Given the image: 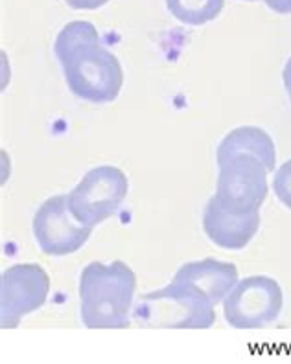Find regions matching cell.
Here are the masks:
<instances>
[{
	"mask_svg": "<svg viewBox=\"0 0 291 364\" xmlns=\"http://www.w3.org/2000/svg\"><path fill=\"white\" fill-rule=\"evenodd\" d=\"M54 53L67 87L76 98L89 103H111L124 85V70L115 53L100 39L95 24L72 21L65 24L54 43Z\"/></svg>",
	"mask_w": 291,
	"mask_h": 364,
	"instance_id": "cell-1",
	"label": "cell"
},
{
	"mask_svg": "<svg viewBox=\"0 0 291 364\" xmlns=\"http://www.w3.org/2000/svg\"><path fill=\"white\" fill-rule=\"evenodd\" d=\"M134 291L137 276L124 262L89 263L80 276L81 322L89 329L129 328Z\"/></svg>",
	"mask_w": 291,
	"mask_h": 364,
	"instance_id": "cell-2",
	"label": "cell"
},
{
	"mask_svg": "<svg viewBox=\"0 0 291 364\" xmlns=\"http://www.w3.org/2000/svg\"><path fill=\"white\" fill-rule=\"evenodd\" d=\"M214 307L211 298L192 284L171 280L166 287L140 296L133 318L144 328L208 329L216 322Z\"/></svg>",
	"mask_w": 291,
	"mask_h": 364,
	"instance_id": "cell-3",
	"label": "cell"
},
{
	"mask_svg": "<svg viewBox=\"0 0 291 364\" xmlns=\"http://www.w3.org/2000/svg\"><path fill=\"white\" fill-rule=\"evenodd\" d=\"M129 191L126 173L117 166H98L87 171L74 190L67 193L74 218L95 228L120 210Z\"/></svg>",
	"mask_w": 291,
	"mask_h": 364,
	"instance_id": "cell-4",
	"label": "cell"
},
{
	"mask_svg": "<svg viewBox=\"0 0 291 364\" xmlns=\"http://www.w3.org/2000/svg\"><path fill=\"white\" fill-rule=\"evenodd\" d=\"M223 315L234 329H264L280 316L284 306L282 287L269 276H249L238 282L225 296Z\"/></svg>",
	"mask_w": 291,
	"mask_h": 364,
	"instance_id": "cell-5",
	"label": "cell"
},
{
	"mask_svg": "<svg viewBox=\"0 0 291 364\" xmlns=\"http://www.w3.org/2000/svg\"><path fill=\"white\" fill-rule=\"evenodd\" d=\"M218 162L216 193L221 206L234 213L260 212L268 197V168L253 155H231Z\"/></svg>",
	"mask_w": 291,
	"mask_h": 364,
	"instance_id": "cell-6",
	"label": "cell"
},
{
	"mask_svg": "<svg viewBox=\"0 0 291 364\" xmlns=\"http://www.w3.org/2000/svg\"><path fill=\"white\" fill-rule=\"evenodd\" d=\"M50 278L36 263H17L0 276V326L18 328L21 320L46 304Z\"/></svg>",
	"mask_w": 291,
	"mask_h": 364,
	"instance_id": "cell-7",
	"label": "cell"
},
{
	"mask_svg": "<svg viewBox=\"0 0 291 364\" xmlns=\"http://www.w3.org/2000/svg\"><path fill=\"white\" fill-rule=\"evenodd\" d=\"M92 227L74 218L67 196L46 199L33 218V237L39 249L48 256H68L89 241Z\"/></svg>",
	"mask_w": 291,
	"mask_h": 364,
	"instance_id": "cell-8",
	"label": "cell"
},
{
	"mask_svg": "<svg viewBox=\"0 0 291 364\" xmlns=\"http://www.w3.org/2000/svg\"><path fill=\"white\" fill-rule=\"evenodd\" d=\"M260 228V212L234 213L223 208L218 197L208 199L203 212V230L206 237L223 250H242Z\"/></svg>",
	"mask_w": 291,
	"mask_h": 364,
	"instance_id": "cell-9",
	"label": "cell"
},
{
	"mask_svg": "<svg viewBox=\"0 0 291 364\" xmlns=\"http://www.w3.org/2000/svg\"><path fill=\"white\" fill-rule=\"evenodd\" d=\"M174 280L192 284L211 298L214 306H218L238 284V269L233 263L205 258L199 262L184 263L179 271L175 272Z\"/></svg>",
	"mask_w": 291,
	"mask_h": 364,
	"instance_id": "cell-10",
	"label": "cell"
},
{
	"mask_svg": "<svg viewBox=\"0 0 291 364\" xmlns=\"http://www.w3.org/2000/svg\"><path fill=\"white\" fill-rule=\"evenodd\" d=\"M231 155H253L264 162L269 173H275L277 164V147L273 138L269 136L264 129L255 125H243L236 127L223 136L218 146L216 160L227 159Z\"/></svg>",
	"mask_w": 291,
	"mask_h": 364,
	"instance_id": "cell-11",
	"label": "cell"
},
{
	"mask_svg": "<svg viewBox=\"0 0 291 364\" xmlns=\"http://www.w3.org/2000/svg\"><path fill=\"white\" fill-rule=\"evenodd\" d=\"M166 8L179 23L203 26L220 17L225 0H164Z\"/></svg>",
	"mask_w": 291,
	"mask_h": 364,
	"instance_id": "cell-12",
	"label": "cell"
},
{
	"mask_svg": "<svg viewBox=\"0 0 291 364\" xmlns=\"http://www.w3.org/2000/svg\"><path fill=\"white\" fill-rule=\"evenodd\" d=\"M273 191L277 199L282 203L286 208L291 210V160L284 162L280 168L275 171L273 177Z\"/></svg>",
	"mask_w": 291,
	"mask_h": 364,
	"instance_id": "cell-13",
	"label": "cell"
},
{
	"mask_svg": "<svg viewBox=\"0 0 291 364\" xmlns=\"http://www.w3.org/2000/svg\"><path fill=\"white\" fill-rule=\"evenodd\" d=\"M72 9H98L109 0H65Z\"/></svg>",
	"mask_w": 291,
	"mask_h": 364,
	"instance_id": "cell-14",
	"label": "cell"
},
{
	"mask_svg": "<svg viewBox=\"0 0 291 364\" xmlns=\"http://www.w3.org/2000/svg\"><path fill=\"white\" fill-rule=\"evenodd\" d=\"M262 2L275 14H291V0H262Z\"/></svg>",
	"mask_w": 291,
	"mask_h": 364,
	"instance_id": "cell-15",
	"label": "cell"
},
{
	"mask_svg": "<svg viewBox=\"0 0 291 364\" xmlns=\"http://www.w3.org/2000/svg\"><path fill=\"white\" fill-rule=\"evenodd\" d=\"M282 81H284V89H286L287 98L291 100V58L287 59L286 65H284V70H282Z\"/></svg>",
	"mask_w": 291,
	"mask_h": 364,
	"instance_id": "cell-16",
	"label": "cell"
},
{
	"mask_svg": "<svg viewBox=\"0 0 291 364\" xmlns=\"http://www.w3.org/2000/svg\"><path fill=\"white\" fill-rule=\"evenodd\" d=\"M245 2H255V0H245Z\"/></svg>",
	"mask_w": 291,
	"mask_h": 364,
	"instance_id": "cell-17",
	"label": "cell"
}]
</instances>
